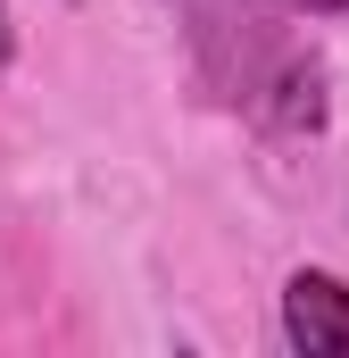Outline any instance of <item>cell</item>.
I'll return each mask as SVG.
<instances>
[{"mask_svg":"<svg viewBox=\"0 0 349 358\" xmlns=\"http://www.w3.org/2000/svg\"><path fill=\"white\" fill-rule=\"evenodd\" d=\"M283 342L299 358H349V283L325 267H299L283 283Z\"/></svg>","mask_w":349,"mask_h":358,"instance_id":"6da1fadb","label":"cell"},{"mask_svg":"<svg viewBox=\"0 0 349 358\" xmlns=\"http://www.w3.org/2000/svg\"><path fill=\"white\" fill-rule=\"evenodd\" d=\"M266 117H274L283 134H316V125H325V76L291 59V67H283V84H274V108H266Z\"/></svg>","mask_w":349,"mask_h":358,"instance_id":"7a4b0ae2","label":"cell"},{"mask_svg":"<svg viewBox=\"0 0 349 358\" xmlns=\"http://www.w3.org/2000/svg\"><path fill=\"white\" fill-rule=\"evenodd\" d=\"M274 8H299V17H341L349 0H274Z\"/></svg>","mask_w":349,"mask_h":358,"instance_id":"3957f363","label":"cell"},{"mask_svg":"<svg viewBox=\"0 0 349 358\" xmlns=\"http://www.w3.org/2000/svg\"><path fill=\"white\" fill-rule=\"evenodd\" d=\"M17 59V25H8V0H0V67Z\"/></svg>","mask_w":349,"mask_h":358,"instance_id":"277c9868","label":"cell"}]
</instances>
